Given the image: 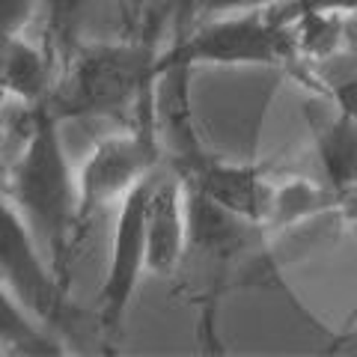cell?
<instances>
[{"mask_svg":"<svg viewBox=\"0 0 357 357\" xmlns=\"http://www.w3.org/2000/svg\"><path fill=\"white\" fill-rule=\"evenodd\" d=\"M57 126L60 119L51 114L48 105L30 107V119L24 128L27 146L13 164L6 197L27 220L33 236L42 241L51 268L63 277L72 241L77 236L81 188L72 178L69 161L63 155Z\"/></svg>","mask_w":357,"mask_h":357,"instance_id":"obj_1","label":"cell"},{"mask_svg":"<svg viewBox=\"0 0 357 357\" xmlns=\"http://www.w3.org/2000/svg\"><path fill=\"white\" fill-rule=\"evenodd\" d=\"M155 42L140 33L119 42H84L63 66L45 105L60 122L134 114L140 96L155 84Z\"/></svg>","mask_w":357,"mask_h":357,"instance_id":"obj_2","label":"cell"},{"mask_svg":"<svg viewBox=\"0 0 357 357\" xmlns=\"http://www.w3.org/2000/svg\"><path fill=\"white\" fill-rule=\"evenodd\" d=\"M185 211H188V241L178 271L191 274L203 298V325L215 319L218 301L238 280L248 265H262L271 232L262 223L244 220L232 211L215 206L197 188L185 185Z\"/></svg>","mask_w":357,"mask_h":357,"instance_id":"obj_3","label":"cell"},{"mask_svg":"<svg viewBox=\"0 0 357 357\" xmlns=\"http://www.w3.org/2000/svg\"><path fill=\"white\" fill-rule=\"evenodd\" d=\"M298 45L289 24L265 9H241L203 21L155 60V77L167 69H197V66H295Z\"/></svg>","mask_w":357,"mask_h":357,"instance_id":"obj_4","label":"cell"},{"mask_svg":"<svg viewBox=\"0 0 357 357\" xmlns=\"http://www.w3.org/2000/svg\"><path fill=\"white\" fill-rule=\"evenodd\" d=\"M164 167V143L155 114V84L140 96L128 131L98 140L77 178L81 206H77V232H81L102 206L122 199L137 182Z\"/></svg>","mask_w":357,"mask_h":357,"instance_id":"obj_5","label":"cell"},{"mask_svg":"<svg viewBox=\"0 0 357 357\" xmlns=\"http://www.w3.org/2000/svg\"><path fill=\"white\" fill-rule=\"evenodd\" d=\"M0 283L33 319H57L63 277L39 256V238L6 194H0Z\"/></svg>","mask_w":357,"mask_h":357,"instance_id":"obj_6","label":"cell"},{"mask_svg":"<svg viewBox=\"0 0 357 357\" xmlns=\"http://www.w3.org/2000/svg\"><path fill=\"white\" fill-rule=\"evenodd\" d=\"M155 173H149L143 182L134 185L119 203L114 256H110L105 283L98 289V325L105 331L119 328V321L131 304L134 289H137L140 271L146 268V206H149Z\"/></svg>","mask_w":357,"mask_h":357,"instance_id":"obj_7","label":"cell"},{"mask_svg":"<svg viewBox=\"0 0 357 357\" xmlns=\"http://www.w3.org/2000/svg\"><path fill=\"white\" fill-rule=\"evenodd\" d=\"M170 170H176L188 188H197L215 206L265 227L274 197V178L265 176L259 167L218 161L199 149L188 158L170 161Z\"/></svg>","mask_w":357,"mask_h":357,"instance_id":"obj_8","label":"cell"},{"mask_svg":"<svg viewBox=\"0 0 357 357\" xmlns=\"http://www.w3.org/2000/svg\"><path fill=\"white\" fill-rule=\"evenodd\" d=\"M188 241L185 182L176 170L155 173L146 206V271L170 277L178 271Z\"/></svg>","mask_w":357,"mask_h":357,"instance_id":"obj_9","label":"cell"},{"mask_svg":"<svg viewBox=\"0 0 357 357\" xmlns=\"http://www.w3.org/2000/svg\"><path fill=\"white\" fill-rule=\"evenodd\" d=\"M307 119L312 137H316L321 178L345 199V194L357 185V116L342 114L337 107L325 114V110H316L310 105Z\"/></svg>","mask_w":357,"mask_h":357,"instance_id":"obj_10","label":"cell"},{"mask_svg":"<svg viewBox=\"0 0 357 357\" xmlns=\"http://www.w3.org/2000/svg\"><path fill=\"white\" fill-rule=\"evenodd\" d=\"M54 63L45 48L30 45L21 33H0V86L21 105H45L54 86Z\"/></svg>","mask_w":357,"mask_h":357,"instance_id":"obj_11","label":"cell"},{"mask_svg":"<svg viewBox=\"0 0 357 357\" xmlns=\"http://www.w3.org/2000/svg\"><path fill=\"white\" fill-rule=\"evenodd\" d=\"M342 203L345 199L325 182H310L304 176L274 178V197L265 229L277 236V232L292 229L298 223L316 220L321 215H331V211H342Z\"/></svg>","mask_w":357,"mask_h":357,"instance_id":"obj_12","label":"cell"},{"mask_svg":"<svg viewBox=\"0 0 357 357\" xmlns=\"http://www.w3.org/2000/svg\"><path fill=\"white\" fill-rule=\"evenodd\" d=\"M93 0H39L42 13V48L54 66H63L84 45V27Z\"/></svg>","mask_w":357,"mask_h":357,"instance_id":"obj_13","label":"cell"},{"mask_svg":"<svg viewBox=\"0 0 357 357\" xmlns=\"http://www.w3.org/2000/svg\"><path fill=\"white\" fill-rule=\"evenodd\" d=\"M30 319V312L0 283V345H6V351L15 354H60V342L51 340Z\"/></svg>","mask_w":357,"mask_h":357,"instance_id":"obj_14","label":"cell"},{"mask_svg":"<svg viewBox=\"0 0 357 357\" xmlns=\"http://www.w3.org/2000/svg\"><path fill=\"white\" fill-rule=\"evenodd\" d=\"M277 24H292L295 18L310 13H333V15H357V0H280L265 6Z\"/></svg>","mask_w":357,"mask_h":357,"instance_id":"obj_15","label":"cell"},{"mask_svg":"<svg viewBox=\"0 0 357 357\" xmlns=\"http://www.w3.org/2000/svg\"><path fill=\"white\" fill-rule=\"evenodd\" d=\"M39 13V0H0V33H24Z\"/></svg>","mask_w":357,"mask_h":357,"instance_id":"obj_16","label":"cell"},{"mask_svg":"<svg viewBox=\"0 0 357 357\" xmlns=\"http://www.w3.org/2000/svg\"><path fill=\"white\" fill-rule=\"evenodd\" d=\"M280 0H185V13L191 15H223L241 13V9H265Z\"/></svg>","mask_w":357,"mask_h":357,"instance_id":"obj_17","label":"cell"},{"mask_svg":"<svg viewBox=\"0 0 357 357\" xmlns=\"http://www.w3.org/2000/svg\"><path fill=\"white\" fill-rule=\"evenodd\" d=\"M155 3H158V0H116L126 36H137V33H143L149 15L155 13Z\"/></svg>","mask_w":357,"mask_h":357,"instance_id":"obj_18","label":"cell"},{"mask_svg":"<svg viewBox=\"0 0 357 357\" xmlns=\"http://www.w3.org/2000/svg\"><path fill=\"white\" fill-rule=\"evenodd\" d=\"M6 89L0 86V178H3V143H6Z\"/></svg>","mask_w":357,"mask_h":357,"instance_id":"obj_19","label":"cell"},{"mask_svg":"<svg viewBox=\"0 0 357 357\" xmlns=\"http://www.w3.org/2000/svg\"><path fill=\"white\" fill-rule=\"evenodd\" d=\"M340 215H342L345 220H351L354 227H357V203H349V206H342V211H340Z\"/></svg>","mask_w":357,"mask_h":357,"instance_id":"obj_20","label":"cell"},{"mask_svg":"<svg viewBox=\"0 0 357 357\" xmlns=\"http://www.w3.org/2000/svg\"><path fill=\"white\" fill-rule=\"evenodd\" d=\"M349 203H357V185L351 188V191H349V194H345V206H349Z\"/></svg>","mask_w":357,"mask_h":357,"instance_id":"obj_21","label":"cell"}]
</instances>
